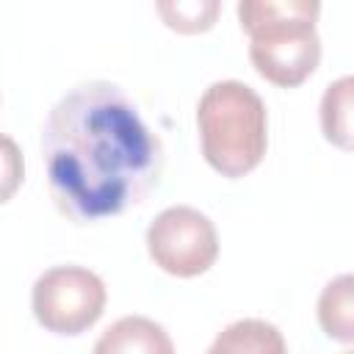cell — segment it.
<instances>
[{
	"label": "cell",
	"instance_id": "1",
	"mask_svg": "<svg viewBox=\"0 0 354 354\" xmlns=\"http://www.w3.org/2000/svg\"><path fill=\"white\" fill-rule=\"evenodd\" d=\"M41 163L58 213L72 224H97L141 205L158 188L166 155L122 86L88 80L50 108Z\"/></svg>",
	"mask_w": 354,
	"mask_h": 354
},
{
	"label": "cell",
	"instance_id": "2",
	"mask_svg": "<svg viewBox=\"0 0 354 354\" xmlns=\"http://www.w3.org/2000/svg\"><path fill=\"white\" fill-rule=\"evenodd\" d=\"M321 3L315 0H243L241 30L252 39L249 61L257 75L279 88L301 86L321 64L315 30Z\"/></svg>",
	"mask_w": 354,
	"mask_h": 354
},
{
	"label": "cell",
	"instance_id": "3",
	"mask_svg": "<svg viewBox=\"0 0 354 354\" xmlns=\"http://www.w3.org/2000/svg\"><path fill=\"white\" fill-rule=\"evenodd\" d=\"M202 155L221 177L254 171L268 147V113L260 94L241 80H216L196 105Z\"/></svg>",
	"mask_w": 354,
	"mask_h": 354
},
{
	"label": "cell",
	"instance_id": "4",
	"mask_svg": "<svg viewBox=\"0 0 354 354\" xmlns=\"http://www.w3.org/2000/svg\"><path fill=\"white\" fill-rule=\"evenodd\" d=\"M108 301L105 282L83 266H55L39 274L30 290L36 321L53 335H83L91 329Z\"/></svg>",
	"mask_w": 354,
	"mask_h": 354
},
{
	"label": "cell",
	"instance_id": "5",
	"mask_svg": "<svg viewBox=\"0 0 354 354\" xmlns=\"http://www.w3.org/2000/svg\"><path fill=\"white\" fill-rule=\"evenodd\" d=\"M147 252L152 263L180 279L210 271L218 257V235L213 221L188 205L160 210L147 227Z\"/></svg>",
	"mask_w": 354,
	"mask_h": 354
},
{
	"label": "cell",
	"instance_id": "6",
	"mask_svg": "<svg viewBox=\"0 0 354 354\" xmlns=\"http://www.w3.org/2000/svg\"><path fill=\"white\" fill-rule=\"evenodd\" d=\"M91 354H174V343L158 321L124 315L97 337Z\"/></svg>",
	"mask_w": 354,
	"mask_h": 354
},
{
	"label": "cell",
	"instance_id": "7",
	"mask_svg": "<svg viewBox=\"0 0 354 354\" xmlns=\"http://www.w3.org/2000/svg\"><path fill=\"white\" fill-rule=\"evenodd\" d=\"M318 119L321 133L332 147L354 152V75L337 77L324 88Z\"/></svg>",
	"mask_w": 354,
	"mask_h": 354
},
{
	"label": "cell",
	"instance_id": "8",
	"mask_svg": "<svg viewBox=\"0 0 354 354\" xmlns=\"http://www.w3.org/2000/svg\"><path fill=\"white\" fill-rule=\"evenodd\" d=\"M205 354H288L282 332L263 318H241L224 326Z\"/></svg>",
	"mask_w": 354,
	"mask_h": 354
},
{
	"label": "cell",
	"instance_id": "9",
	"mask_svg": "<svg viewBox=\"0 0 354 354\" xmlns=\"http://www.w3.org/2000/svg\"><path fill=\"white\" fill-rule=\"evenodd\" d=\"M318 324L326 337L354 343V274L329 279L318 296Z\"/></svg>",
	"mask_w": 354,
	"mask_h": 354
},
{
	"label": "cell",
	"instance_id": "10",
	"mask_svg": "<svg viewBox=\"0 0 354 354\" xmlns=\"http://www.w3.org/2000/svg\"><path fill=\"white\" fill-rule=\"evenodd\" d=\"M221 11L218 0H177V3H158V14L163 22L177 33H205L213 28Z\"/></svg>",
	"mask_w": 354,
	"mask_h": 354
},
{
	"label": "cell",
	"instance_id": "11",
	"mask_svg": "<svg viewBox=\"0 0 354 354\" xmlns=\"http://www.w3.org/2000/svg\"><path fill=\"white\" fill-rule=\"evenodd\" d=\"M343 354H354V351H343Z\"/></svg>",
	"mask_w": 354,
	"mask_h": 354
}]
</instances>
